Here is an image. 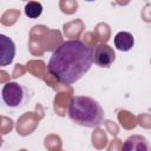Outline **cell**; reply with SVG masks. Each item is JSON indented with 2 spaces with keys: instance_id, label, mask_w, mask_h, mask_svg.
Here are the masks:
<instances>
[{
  "instance_id": "cell-2",
  "label": "cell",
  "mask_w": 151,
  "mask_h": 151,
  "mask_svg": "<svg viewBox=\"0 0 151 151\" xmlns=\"http://www.w3.org/2000/svg\"><path fill=\"white\" fill-rule=\"evenodd\" d=\"M68 117L78 125L85 127H97L104 120V110L93 98L77 96L70 101Z\"/></svg>"
},
{
  "instance_id": "cell-9",
  "label": "cell",
  "mask_w": 151,
  "mask_h": 151,
  "mask_svg": "<svg viewBox=\"0 0 151 151\" xmlns=\"http://www.w3.org/2000/svg\"><path fill=\"white\" fill-rule=\"evenodd\" d=\"M84 1H87V2H92V1H94V0H84Z\"/></svg>"
},
{
  "instance_id": "cell-3",
  "label": "cell",
  "mask_w": 151,
  "mask_h": 151,
  "mask_svg": "<svg viewBox=\"0 0 151 151\" xmlns=\"http://www.w3.org/2000/svg\"><path fill=\"white\" fill-rule=\"evenodd\" d=\"M1 97H2L4 103L7 106L20 107V106H24L29 100L31 96H28L27 87L18 84V83L9 81L4 85L2 91H1Z\"/></svg>"
},
{
  "instance_id": "cell-6",
  "label": "cell",
  "mask_w": 151,
  "mask_h": 151,
  "mask_svg": "<svg viewBox=\"0 0 151 151\" xmlns=\"http://www.w3.org/2000/svg\"><path fill=\"white\" fill-rule=\"evenodd\" d=\"M134 45V38L130 32H118L114 35V46L117 47V50L122 51V52H127L130 51Z\"/></svg>"
},
{
  "instance_id": "cell-8",
  "label": "cell",
  "mask_w": 151,
  "mask_h": 151,
  "mask_svg": "<svg viewBox=\"0 0 151 151\" xmlns=\"http://www.w3.org/2000/svg\"><path fill=\"white\" fill-rule=\"evenodd\" d=\"M123 149H125V150H150V146H149L147 142L140 137L139 142H133V143H132V140L127 139L124 143Z\"/></svg>"
},
{
  "instance_id": "cell-4",
  "label": "cell",
  "mask_w": 151,
  "mask_h": 151,
  "mask_svg": "<svg viewBox=\"0 0 151 151\" xmlns=\"http://www.w3.org/2000/svg\"><path fill=\"white\" fill-rule=\"evenodd\" d=\"M93 60L94 64L99 67H110L116 60V53L113 48L107 44H100L94 47Z\"/></svg>"
},
{
  "instance_id": "cell-1",
  "label": "cell",
  "mask_w": 151,
  "mask_h": 151,
  "mask_svg": "<svg viewBox=\"0 0 151 151\" xmlns=\"http://www.w3.org/2000/svg\"><path fill=\"white\" fill-rule=\"evenodd\" d=\"M93 63V50L76 39L60 44L53 51L47 66L60 84L71 85L85 76Z\"/></svg>"
},
{
  "instance_id": "cell-7",
  "label": "cell",
  "mask_w": 151,
  "mask_h": 151,
  "mask_svg": "<svg viewBox=\"0 0 151 151\" xmlns=\"http://www.w3.org/2000/svg\"><path fill=\"white\" fill-rule=\"evenodd\" d=\"M42 13V5L40 2L37 1H29L26 4L25 6V14L31 18V19H35L39 18Z\"/></svg>"
},
{
  "instance_id": "cell-5",
  "label": "cell",
  "mask_w": 151,
  "mask_h": 151,
  "mask_svg": "<svg viewBox=\"0 0 151 151\" xmlns=\"http://www.w3.org/2000/svg\"><path fill=\"white\" fill-rule=\"evenodd\" d=\"M0 42H1V54H0V66L5 67L9 64H12L14 55H15V45L11 38H8L5 34L0 35Z\"/></svg>"
}]
</instances>
